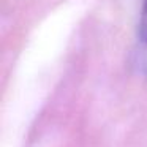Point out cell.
I'll use <instances>...</instances> for the list:
<instances>
[{
  "instance_id": "cell-1",
  "label": "cell",
  "mask_w": 147,
  "mask_h": 147,
  "mask_svg": "<svg viewBox=\"0 0 147 147\" xmlns=\"http://www.w3.org/2000/svg\"><path fill=\"white\" fill-rule=\"evenodd\" d=\"M136 63L141 73L147 74V0H144L142 13H141V22L138 29V52Z\"/></svg>"
}]
</instances>
